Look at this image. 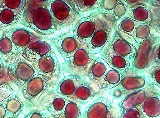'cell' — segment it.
<instances>
[{
	"label": "cell",
	"mask_w": 160,
	"mask_h": 118,
	"mask_svg": "<svg viewBox=\"0 0 160 118\" xmlns=\"http://www.w3.org/2000/svg\"><path fill=\"white\" fill-rule=\"evenodd\" d=\"M74 7L80 14L98 11L101 0H71Z\"/></svg>",
	"instance_id": "obj_31"
},
{
	"label": "cell",
	"mask_w": 160,
	"mask_h": 118,
	"mask_svg": "<svg viewBox=\"0 0 160 118\" xmlns=\"http://www.w3.org/2000/svg\"><path fill=\"white\" fill-rule=\"evenodd\" d=\"M55 82L37 72L21 88V93L26 100L32 104L41 102L49 94Z\"/></svg>",
	"instance_id": "obj_4"
},
{
	"label": "cell",
	"mask_w": 160,
	"mask_h": 118,
	"mask_svg": "<svg viewBox=\"0 0 160 118\" xmlns=\"http://www.w3.org/2000/svg\"><path fill=\"white\" fill-rule=\"evenodd\" d=\"M27 3V0H2L0 6L22 14Z\"/></svg>",
	"instance_id": "obj_33"
},
{
	"label": "cell",
	"mask_w": 160,
	"mask_h": 118,
	"mask_svg": "<svg viewBox=\"0 0 160 118\" xmlns=\"http://www.w3.org/2000/svg\"><path fill=\"white\" fill-rule=\"evenodd\" d=\"M108 20L98 11H93L80 18L71 31L80 44L86 46L98 28Z\"/></svg>",
	"instance_id": "obj_3"
},
{
	"label": "cell",
	"mask_w": 160,
	"mask_h": 118,
	"mask_svg": "<svg viewBox=\"0 0 160 118\" xmlns=\"http://www.w3.org/2000/svg\"><path fill=\"white\" fill-rule=\"evenodd\" d=\"M159 89L153 84H151L138 92L121 99L118 103L120 114L142 103L149 95Z\"/></svg>",
	"instance_id": "obj_17"
},
{
	"label": "cell",
	"mask_w": 160,
	"mask_h": 118,
	"mask_svg": "<svg viewBox=\"0 0 160 118\" xmlns=\"http://www.w3.org/2000/svg\"><path fill=\"white\" fill-rule=\"evenodd\" d=\"M68 99L60 95H55L51 98L46 106L47 109L54 118H60L65 109Z\"/></svg>",
	"instance_id": "obj_28"
},
{
	"label": "cell",
	"mask_w": 160,
	"mask_h": 118,
	"mask_svg": "<svg viewBox=\"0 0 160 118\" xmlns=\"http://www.w3.org/2000/svg\"><path fill=\"white\" fill-rule=\"evenodd\" d=\"M160 39L157 42L154 46L152 51V61L154 64L160 65L159 58Z\"/></svg>",
	"instance_id": "obj_38"
},
{
	"label": "cell",
	"mask_w": 160,
	"mask_h": 118,
	"mask_svg": "<svg viewBox=\"0 0 160 118\" xmlns=\"http://www.w3.org/2000/svg\"><path fill=\"white\" fill-rule=\"evenodd\" d=\"M124 17L131 18L140 23L152 25V13L151 6L138 4L128 8Z\"/></svg>",
	"instance_id": "obj_22"
},
{
	"label": "cell",
	"mask_w": 160,
	"mask_h": 118,
	"mask_svg": "<svg viewBox=\"0 0 160 118\" xmlns=\"http://www.w3.org/2000/svg\"><path fill=\"white\" fill-rule=\"evenodd\" d=\"M85 78L73 74L67 75L57 85L55 92L58 95L69 99Z\"/></svg>",
	"instance_id": "obj_19"
},
{
	"label": "cell",
	"mask_w": 160,
	"mask_h": 118,
	"mask_svg": "<svg viewBox=\"0 0 160 118\" xmlns=\"http://www.w3.org/2000/svg\"><path fill=\"white\" fill-rule=\"evenodd\" d=\"M4 61L0 57V79H2L5 76V67Z\"/></svg>",
	"instance_id": "obj_41"
},
{
	"label": "cell",
	"mask_w": 160,
	"mask_h": 118,
	"mask_svg": "<svg viewBox=\"0 0 160 118\" xmlns=\"http://www.w3.org/2000/svg\"><path fill=\"white\" fill-rule=\"evenodd\" d=\"M0 54L6 66L11 60L18 56L12 41L4 31L0 37Z\"/></svg>",
	"instance_id": "obj_25"
},
{
	"label": "cell",
	"mask_w": 160,
	"mask_h": 118,
	"mask_svg": "<svg viewBox=\"0 0 160 118\" xmlns=\"http://www.w3.org/2000/svg\"><path fill=\"white\" fill-rule=\"evenodd\" d=\"M140 24L131 18L124 17L115 24V28L123 39L135 45L134 36L135 30Z\"/></svg>",
	"instance_id": "obj_24"
},
{
	"label": "cell",
	"mask_w": 160,
	"mask_h": 118,
	"mask_svg": "<svg viewBox=\"0 0 160 118\" xmlns=\"http://www.w3.org/2000/svg\"><path fill=\"white\" fill-rule=\"evenodd\" d=\"M82 107L79 104L68 99L60 118H81Z\"/></svg>",
	"instance_id": "obj_32"
},
{
	"label": "cell",
	"mask_w": 160,
	"mask_h": 118,
	"mask_svg": "<svg viewBox=\"0 0 160 118\" xmlns=\"http://www.w3.org/2000/svg\"><path fill=\"white\" fill-rule=\"evenodd\" d=\"M99 93L92 86L91 82L85 77L69 99L80 105H85Z\"/></svg>",
	"instance_id": "obj_21"
},
{
	"label": "cell",
	"mask_w": 160,
	"mask_h": 118,
	"mask_svg": "<svg viewBox=\"0 0 160 118\" xmlns=\"http://www.w3.org/2000/svg\"><path fill=\"white\" fill-rule=\"evenodd\" d=\"M128 7L130 8L136 4L141 3L147 4L146 0H120ZM148 5V4H147Z\"/></svg>",
	"instance_id": "obj_39"
},
{
	"label": "cell",
	"mask_w": 160,
	"mask_h": 118,
	"mask_svg": "<svg viewBox=\"0 0 160 118\" xmlns=\"http://www.w3.org/2000/svg\"><path fill=\"white\" fill-rule=\"evenodd\" d=\"M126 74L110 67L98 86L101 90H109L119 84Z\"/></svg>",
	"instance_id": "obj_26"
},
{
	"label": "cell",
	"mask_w": 160,
	"mask_h": 118,
	"mask_svg": "<svg viewBox=\"0 0 160 118\" xmlns=\"http://www.w3.org/2000/svg\"><path fill=\"white\" fill-rule=\"evenodd\" d=\"M32 65L39 74L49 78L55 82L62 71V66L55 52L51 51Z\"/></svg>",
	"instance_id": "obj_10"
},
{
	"label": "cell",
	"mask_w": 160,
	"mask_h": 118,
	"mask_svg": "<svg viewBox=\"0 0 160 118\" xmlns=\"http://www.w3.org/2000/svg\"><path fill=\"white\" fill-rule=\"evenodd\" d=\"M128 8L120 0H101L98 11L115 25L124 17Z\"/></svg>",
	"instance_id": "obj_14"
},
{
	"label": "cell",
	"mask_w": 160,
	"mask_h": 118,
	"mask_svg": "<svg viewBox=\"0 0 160 118\" xmlns=\"http://www.w3.org/2000/svg\"><path fill=\"white\" fill-rule=\"evenodd\" d=\"M50 42L63 60L73 54L82 45L77 41L71 30L51 38Z\"/></svg>",
	"instance_id": "obj_12"
},
{
	"label": "cell",
	"mask_w": 160,
	"mask_h": 118,
	"mask_svg": "<svg viewBox=\"0 0 160 118\" xmlns=\"http://www.w3.org/2000/svg\"><path fill=\"white\" fill-rule=\"evenodd\" d=\"M147 4L155 7H160V0H146Z\"/></svg>",
	"instance_id": "obj_42"
},
{
	"label": "cell",
	"mask_w": 160,
	"mask_h": 118,
	"mask_svg": "<svg viewBox=\"0 0 160 118\" xmlns=\"http://www.w3.org/2000/svg\"><path fill=\"white\" fill-rule=\"evenodd\" d=\"M150 83L160 88V65L156 64L148 68L145 72Z\"/></svg>",
	"instance_id": "obj_34"
},
{
	"label": "cell",
	"mask_w": 160,
	"mask_h": 118,
	"mask_svg": "<svg viewBox=\"0 0 160 118\" xmlns=\"http://www.w3.org/2000/svg\"><path fill=\"white\" fill-rule=\"evenodd\" d=\"M12 41L18 56L24 50L35 41L42 40L41 35L23 26H15L4 30Z\"/></svg>",
	"instance_id": "obj_9"
},
{
	"label": "cell",
	"mask_w": 160,
	"mask_h": 118,
	"mask_svg": "<svg viewBox=\"0 0 160 118\" xmlns=\"http://www.w3.org/2000/svg\"><path fill=\"white\" fill-rule=\"evenodd\" d=\"M96 57L87 46L82 45L73 54L64 60V70L86 77L88 69Z\"/></svg>",
	"instance_id": "obj_6"
},
{
	"label": "cell",
	"mask_w": 160,
	"mask_h": 118,
	"mask_svg": "<svg viewBox=\"0 0 160 118\" xmlns=\"http://www.w3.org/2000/svg\"><path fill=\"white\" fill-rule=\"evenodd\" d=\"M7 75L11 81L21 88L37 72L23 58L18 56L7 65Z\"/></svg>",
	"instance_id": "obj_7"
},
{
	"label": "cell",
	"mask_w": 160,
	"mask_h": 118,
	"mask_svg": "<svg viewBox=\"0 0 160 118\" xmlns=\"http://www.w3.org/2000/svg\"><path fill=\"white\" fill-rule=\"evenodd\" d=\"M159 35L155 34L146 40L142 44L137 46V52L133 63L136 72L145 73L146 71L154 64L152 61V51L158 40Z\"/></svg>",
	"instance_id": "obj_8"
},
{
	"label": "cell",
	"mask_w": 160,
	"mask_h": 118,
	"mask_svg": "<svg viewBox=\"0 0 160 118\" xmlns=\"http://www.w3.org/2000/svg\"><path fill=\"white\" fill-rule=\"evenodd\" d=\"M152 13V19L151 26L157 33H160V7L151 6Z\"/></svg>",
	"instance_id": "obj_36"
},
{
	"label": "cell",
	"mask_w": 160,
	"mask_h": 118,
	"mask_svg": "<svg viewBox=\"0 0 160 118\" xmlns=\"http://www.w3.org/2000/svg\"><path fill=\"white\" fill-rule=\"evenodd\" d=\"M35 1L39 2L42 3L47 4L49 0H35Z\"/></svg>",
	"instance_id": "obj_44"
},
{
	"label": "cell",
	"mask_w": 160,
	"mask_h": 118,
	"mask_svg": "<svg viewBox=\"0 0 160 118\" xmlns=\"http://www.w3.org/2000/svg\"><path fill=\"white\" fill-rule=\"evenodd\" d=\"M0 118H8L6 110L2 103H0Z\"/></svg>",
	"instance_id": "obj_43"
},
{
	"label": "cell",
	"mask_w": 160,
	"mask_h": 118,
	"mask_svg": "<svg viewBox=\"0 0 160 118\" xmlns=\"http://www.w3.org/2000/svg\"><path fill=\"white\" fill-rule=\"evenodd\" d=\"M7 111L8 118H17L22 113L24 104L17 95H13L2 102Z\"/></svg>",
	"instance_id": "obj_27"
},
{
	"label": "cell",
	"mask_w": 160,
	"mask_h": 118,
	"mask_svg": "<svg viewBox=\"0 0 160 118\" xmlns=\"http://www.w3.org/2000/svg\"><path fill=\"white\" fill-rule=\"evenodd\" d=\"M51 45L42 40L35 41L30 44L21 53V56L28 62H36L52 50Z\"/></svg>",
	"instance_id": "obj_18"
},
{
	"label": "cell",
	"mask_w": 160,
	"mask_h": 118,
	"mask_svg": "<svg viewBox=\"0 0 160 118\" xmlns=\"http://www.w3.org/2000/svg\"><path fill=\"white\" fill-rule=\"evenodd\" d=\"M47 5L58 30L72 28L81 17L71 0H49Z\"/></svg>",
	"instance_id": "obj_2"
},
{
	"label": "cell",
	"mask_w": 160,
	"mask_h": 118,
	"mask_svg": "<svg viewBox=\"0 0 160 118\" xmlns=\"http://www.w3.org/2000/svg\"><path fill=\"white\" fill-rule=\"evenodd\" d=\"M110 68L105 60L101 57L97 56L88 69L86 78L98 87Z\"/></svg>",
	"instance_id": "obj_23"
},
{
	"label": "cell",
	"mask_w": 160,
	"mask_h": 118,
	"mask_svg": "<svg viewBox=\"0 0 160 118\" xmlns=\"http://www.w3.org/2000/svg\"><path fill=\"white\" fill-rule=\"evenodd\" d=\"M112 102L104 96L98 97L86 107L81 118H115Z\"/></svg>",
	"instance_id": "obj_11"
},
{
	"label": "cell",
	"mask_w": 160,
	"mask_h": 118,
	"mask_svg": "<svg viewBox=\"0 0 160 118\" xmlns=\"http://www.w3.org/2000/svg\"><path fill=\"white\" fill-rule=\"evenodd\" d=\"M100 57L108 63L110 67L122 74H127L135 71L133 64L107 46L100 52Z\"/></svg>",
	"instance_id": "obj_16"
},
{
	"label": "cell",
	"mask_w": 160,
	"mask_h": 118,
	"mask_svg": "<svg viewBox=\"0 0 160 118\" xmlns=\"http://www.w3.org/2000/svg\"><path fill=\"white\" fill-rule=\"evenodd\" d=\"M115 25L108 20L98 28L91 37L86 46L94 54H98L108 43Z\"/></svg>",
	"instance_id": "obj_13"
},
{
	"label": "cell",
	"mask_w": 160,
	"mask_h": 118,
	"mask_svg": "<svg viewBox=\"0 0 160 118\" xmlns=\"http://www.w3.org/2000/svg\"><path fill=\"white\" fill-rule=\"evenodd\" d=\"M20 23L40 35L48 36L58 30L47 4L27 0Z\"/></svg>",
	"instance_id": "obj_1"
},
{
	"label": "cell",
	"mask_w": 160,
	"mask_h": 118,
	"mask_svg": "<svg viewBox=\"0 0 160 118\" xmlns=\"http://www.w3.org/2000/svg\"><path fill=\"white\" fill-rule=\"evenodd\" d=\"M25 118H46L45 114L38 110L31 111L28 114L26 115Z\"/></svg>",
	"instance_id": "obj_40"
},
{
	"label": "cell",
	"mask_w": 160,
	"mask_h": 118,
	"mask_svg": "<svg viewBox=\"0 0 160 118\" xmlns=\"http://www.w3.org/2000/svg\"><path fill=\"white\" fill-rule=\"evenodd\" d=\"M14 91L8 82L0 83V103L14 95Z\"/></svg>",
	"instance_id": "obj_35"
},
{
	"label": "cell",
	"mask_w": 160,
	"mask_h": 118,
	"mask_svg": "<svg viewBox=\"0 0 160 118\" xmlns=\"http://www.w3.org/2000/svg\"><path fill=\"white\" fill-rule=\"evenodd\" d=\"M157 34L151 25L147 24L140 23L135 30L134 36L135 46L141 44L148 38Z\"/></svg>",
	"instance_id": "obj_30"
},
{
	"label": "cell",
	"mask_w": 160,
	"mask_h": 118,
	"mask_svg": "<svg viewBox=\"0 0 160 118\" xmlns=\"http://www.w3.org/2000/svg\"><path fill=\"white\" fill-rule=\"evenodd\" d=\"M106 45L118 54L133 63L137 52L136 47L123 39L115 28Z\"/></svg>",
	"instance_id": "obj_15"
},
{
	"label": "cell",
	"mask_w": 160,
	"mask_h": 118,
	"mask_svg": "<svg viewBox=\"0 0 160 118\" xmlns=\"http://www.w3.org/2000/svg\"><path fill=\"white\" fill-rule=\"evenodd\" d=\"M145 73L136 72L125 75L118 86L109 89V93L115 99H122L150 84Z\"/></svg>",
	"instance_id": "obj_5"
},
{
	"label": "cell",
	"mask_w": 160,
	"mask_h": 118,
	"mask_svg": "<svg viewBox=\"0 0 160 118\" xmlns=\"http://www.w3.org/2000/svg\"><path fill=\"white\" fill-rule=\"evenodd\" d=\"M121 118H145L141 112L135 106L121 113Z\"/></svg>",
	"instance_id": "obj_37"
},
{
	"label": "cell",
	"mask_w": 160,
	"mask_h": 118,
	"mask_svg": "<svg viewBox=\"0 0 160 118\" xmlns=\"http://www.w3.org/2000/svg\"><path fill=\"white\" fill-rule=\"evenodd\" d=\"M1 1H2V0H0V3H1Z\"/></svg>",
	"instance_id": "obj_46"
},
{
	"label": "cell",
	"mask_w": 160,
	"mask_h": 118,
	"mask_svg": "<svg viewBox=\"0 0 160 118\" xmlns=\"http://www.w3.org/2000/svg\"><path fill=\"white\" fill-rule=\"evenodd\" d=\"M135 107L141 112L145 118L160 117L159 90L151 94L142 103Z\"/></svg>",
	"instance_id": "obj_20"
},
{
	"label": "cell",
	"mask_w": 160,
	"mask_h": 118,
	"mask_svg": "<svg viewBox=\"0 0 160 118\" xmlns=\"http://www.w3.org/2000/svg\"><path fill=\"white\" fill-rule=\"evenodd\" d=\"M2 29H1V28H0V32H1V31H2Z\"/></svg>",
	"instance_id": "obj_45"
},
{
	"label": "cell",
	"mask_w": 160,
	"mask_h": 118,
	"mask_svg": "<svg viewBox=\"0 0 160 118\" xmlns=\"http://www.w3.org/2000/svg\"><path fill=\"white\" fill-rule=\"evenodd\" d=\"M21 14L0 6V28L8 27L17 23Z\"/></svg>",
	"instance_id": "obj_29"
}]
</instances>
